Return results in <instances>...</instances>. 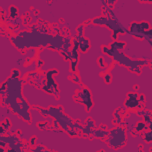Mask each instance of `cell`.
<instances>
[{
    "instance_id": "cell-4",
    "label": "cell",
    "mask_w": 152,
    "mask_h": 152,
    "mask_svg": "<svg viewBox=\"0 0 152 152\" xmlns=\"http://www.w3.org/2000/svg\"><path fill=\"white\" fill-rule=\"evenodd\" d=\"M32 107L39 110L44 116H50L54 118L60 126V128H62L71 137L77 136L79 131L83 128V125L74 122L71 118L64 113L63 107L61 105H59L58 107L50 106L48 109L42 108L38 106H33Z\"/></svg>"
},
{
    "instance_id": "cell-18",
    "label": "cell",
    "mask_w": 152,
    "mask_h": 152,
    "mask_svg": "<svg viewBox=\"0 0 152 152\" xmlns=\"http://www.w3.org/2000/svg\"><path fill=\"white\" fill-rule=\"evenodd\" d=\"M36 139V137H34V136H33V137H31V140H30V144L31 145H33L34 144Z\"/></svg>"
},
{
    "instance_id": "cell-9",
    "label": "cell",
    "mask_w": 152,
    "mask_h": 152,
    "mask_svg": "<svg viewBox=\"0 0 152 152\" xmlns=\"http://www.w3.org/2000/svg\"><path fill=\"white\" fill-rule=\"evenodd\" d=\"M74 99L86 106L87 112H90L91 108L93 106V102L92 100L91 94L89 89L86 86L84 87L81 91H80L75 95L74 96Z\"/></svg>"
},
{
    "instance_id": "cell-1",
    "label": "cell",
    "mask_w": 152,
    "mask_h": 152,
    "mask_svg": "<svg viewBox=\"0 0 152 152\" xmlns=\"http://www.w3.org/2000/svg\"><path fill=\"white\" fill-rule=\"evenodd\" d=\"M20 74L18 69H13L11 76L1 84V104L7 105L12 114L18 115L21 119L31 124V106L23 96V80L20 78Z\"/></svg>"
},
{
    "instance_id": "cell-14",
    "label": "cell",
    "mask_w": 152,
    "mask_h": 152,
    "mask_svg": "<svg viewBox=\"0 0 152 152\" xmlns=\"http://www.w3.org/2000/svg\"><path fill=\"white\" fill-rule=\"evenodd\" d=\"M143 139L144 140L147 142V143H150L152 141V138H151V129L149 131H147V132H145L143 134Z\"/></svg>"
},
{
    "instance_id": "cell-3",
    "label": "cell",
    "mask_w": 152,
    "mask_h": 152,
    "mask_svg": "<svg viewBox=\"0 0 152 152\" xmlns=\"http://www.w3.org/2000/svg\"><path fill=\"white\" fill-rule=\"evenodd\" d=\"M126 43L122 42L114 41L109 46H102V51L112 57L115 62L119 65L126 67L130 71L135 72L137 74L141 73V68L143 66L148 65L151 62L147 60H132L128 57L124 52L119 50L122 49L125 46Z\"/></svg>"
},
{
    "instance_id": "cell-2",
    "label": "cell",
    "mask_w": 152,
    "mask_h": 152,
    "mask_svg": "<svg viewBox=\"0 0 152 152\" xmlns=\"http://www.w3.org/2000/svg\"><path fill=\"white\" fill-rule=\"evenodd\" d=\"M10 40L13 45L19 50L29 48H48L61 52L66 42L59 33L55 36L46 32L40 31L38 27L31 31H22L15 36H12Z\"/></svg>"
},
{
    "instance_id": "cell-8",
    "label": "cell",
    "mask_w": 152,
    "mask_h": 152,
    "mask_svg": "<svg viewBox=\"0 0 152 152\" xmlns=\"http://www.w3.org/2000/svg\"><path fill=\"white\" fill-rule=\"evenodd\" d=\"M8 144V150L7 151H22L21 148L24 147V144L23 141H20L17 137L16 134L10 135L8 136H5L1 135L0 136V146L4 147L5 145Z\"/></svg>"
},
{
    "instance_id": "cell-10",
    "label": "cell",
    "mask_w": 152,
    "mask_h": 152,
    "mask_svg": "<svg viewBox=\"0 0 152 152\" xmlns=\"http://www.w3.org/2000/svg\"><path fill=\"white\" fill-rule=\"evenodd\" d=\"M73 42V48L71 50V58L70 59L71 62V69L72 72L75 71L76 66L78 62V50L79 49L78 48V42L75 37L72 40Z\"/></svg>"
},
{
    "instance_id": "cell-7",
    "label": "cell",
    "mask_w": 152,
    "mask_h": 152,
    "mask_svg": "<svg viewBox=\"0 0 152 152\" xmlns=\"http://www.w3.org/2000/svg\"><path fill=\"white\" fill-rule=\"evenodd\" d=\"M94 24H99V25H105L110 29L113 30V34H112V38L116 40L117 39V34L118 33L124 34L125 31L121 28L119 26V23L116 21V19H114V17H97L93 18L91 21Z\"/></svg>"
},
{
    "instance_id": "cell-5",
    "label": "cell",
    "mask_w": 152,
    "mask_h": 152,
    "mask_svg": "<svg viewBox=\"0 0 152 152\" xmlns=\"http://www.w3.org/2000/svg\"><path fill=\"white\" fill-rule=\"evenodd\" d=\"M126 128L125 126L118 125L109 131V133L104 140L107 145L114 150L124 147L127 142L126 134Z\"/></svg>"
},
{
    "instance_id": "cell-13",
    "label": "cell",
    "mask_w": 152,
    "mask_h": 152,
    "mask_svg": "<svg viewBox=\"0 0 152 152\" xmlns=\"http://www.w3.org/2000/svg\"><path fill=\"white\" fill-rule=\"evenodd\" d=\"M109 133V131H104V130H102L101 128L96 130L95 129L92 134H93L94 137H96L97 138H100L102 140H104L106 137L107 136V135Z\"/></svg>"
},
{
    "instance_id": "cell-15",
    "label": "cell",
    "mask_w": 152,
    "mask_h": 152,
    "mask_svg": "<svg viewBox=\"0 0 152 152\" xmlns=\"http://www.w3.org/2000/svg\"><path fill=\"white\" fill-rule=\"evenodd\" d=\"M145 127H146V124L144 122H139L138 123H137V126L135 128L137 130V131H142Z\"/></svg>"
},
{
    "instance_id": "cell-17",
    "label": "cell",
    "mask_w": 152,
    "mask_h": 152,
    "mask_svg": "<svg viewBox=\"0 0 152 152\" xmlns=\"http://www.w3.org/2000/svg\"><path fill=\"white\" fill-rule=\"evenodd\" d=\"M104 80H105V82L108 84V83H110L111 82V80H112V77L111 75L108 73L107 74L105 75L104 77Z\"/></svg>"
},
{
    "instance_id": "cell-12",
    "label": "cell",
    "mask_w": 152,
    "mask_h": 152,
    "mask_svg": "<svg viewBox=\"0 0 152 152\" xmlns=\"http://www.w3.org/2000/svg\"><path fill=\"white\" fill-rule=\"evenodd\" d=\"M75 38L78 42V48L80 52L83 53H86L90 48V40L87 38H85L84 36L79 37L77 36Z\"/></svg>"
},
{
    "instance_id": "cell-16",
    "label": "cell",
    "mask_w": 152,
    "mask_h": 152,
    "mask_svg": "<svg viewBox=\"0 0 152 152\" xmlns=\"http://www.w3.org/2000/svg\"><path fill=\"white\" fill-rule=\"evenodd\" d=\"M84 23L82 24L81 25H80L77 28V31L78 32V36L79 37H81L83 36V28H84Z\"/></svg>"
},
{
    "instance_id": "cell-11",
    "label": "cell",
    "mask_w": 152,
    "mask_h": 152,
    "mask_svg": "<svg viewBox=\"0 0 152 152\" xmlns=\"http://www.w3.org/2000/svg\"><path fill=\"white\" fill-rule=\"evenodd\" d=\"M128 99H126L125 102V106L129 109H132L137 107L138 105H141L139 103V100H137L138 97V94L136 93H129L127 94Z\"/></svg>"
},
{
    "instance_id": "cell-6",
    "label": "cell",
    "mask_w": 152,
    "mask_h": 152,
    "mask_svg": "<svg viewBox=\"0 0 152 152\" xmlns=\"http://www.w3.org/2000/svg\"><path fill=\"white\" fill-rule=\"evenodd\" d=\"M128 32L137 39L147 38L150 40L151 39V28L147 21L132 23Z\"/></svg>"
}]
</instances>
